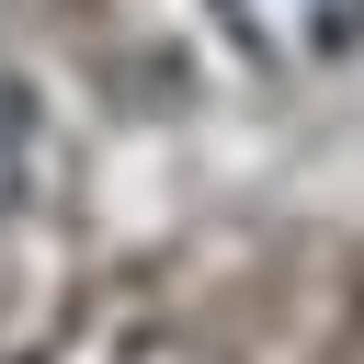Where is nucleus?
<instances>
[{"label": "nucleus", "instance_id": "nucleus-1", "mask_svg": "<svg viewBox=\"0 0 364 364\" xmlns=\"http://www.w3.org/2000/svg\"><path fill=\"white\" fill-rule=\"evenodd\" d=\"M216 23H228L239 57H262L284 80H307V68L364 46V0H216Z\"/></svg>", "mask_w": 364, "mask_h": 364}, {"label": "nucleus", "instance_id": "nucleus-2", "mask_svg": "<svg viewBox=\"0 0 364 364\" xmlns=\"http://www.w3.org/2000/svg\"><path fill=\"white\" fill-rule=\"evenodd\" d=\"M23 171H34V102L23 80H0V216L23 205Z\"/></svg>", "mask_w": 364, "mask_h": 364}]
</instances>
